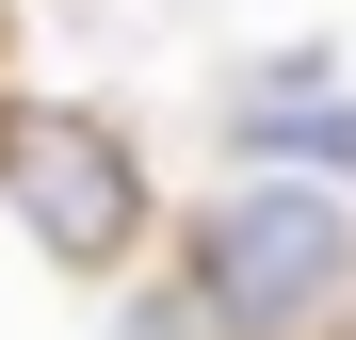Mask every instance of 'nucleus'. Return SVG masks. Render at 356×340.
I'll list each match as a JSON object with an SVG mask.
<instances>
[{
    "label": "nucleus",
    "instance_id": "f257e3e1",
    "mask_svg": "<svg viewBox=\"0 0 356 340\" xmlns=\"http://www.w3.org/2000/svg\"><path fill=\"white\" fill-rule=\"evenodd\" d=\"M340 259H356V211L308 195V179H259V195H227L195 227V292L227 324H291L308 292H340Z\"/></svg>",
    "mask_w": 356,
    "mask_h": 340
},
{
    "label": "nucleus",
    "instance_id": "f03ea898",
    "mask_svg": "<svg viewBox=\"0 0 356 340\" xmlns=\"http://www.w3.org/2000/svg\"><path fill=\"white\" fill-rule=\"evenodd\" d=\"M0 195L49 227V259H130L146 227V179L97 113H0Z\"/></svg>",
    "mask_w": 356,
    "mask_h": 340
},
{
    "label": "nucleus",
    "instance_id": "7ed1b4c3",
    "mask_svg": "<svg viewBox=\"0 0 356 340\" xmlns=\"http://www.w3.org/2000/svg\"><path fill=\"white\" fill-rule=\"evenodd\" d=\"M259 146H308V162H340V179H356V113H324V130H259Z\"/></svg>",
    "mask_w": 356,
    "mask_h": 340
}]
</instances>
